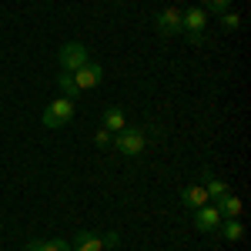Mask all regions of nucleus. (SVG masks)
Returning <instances> with one entry per match:
<instances>
[{
	"mask_svg": "<svg viewBox=\"0 0 251 251\" xmlns=\"http://www.w3.org/2000/svg\"><path fill=\"white\" fill-rule=\"evenodd\" d=\"M114 151L117 154H124V157H141L144 151H148V131L144 127H124V131H117L114 134Z\"/></svg>",
	"mask_w": 251,
	"mask_h": 251,
	"instance_id": "obj_1",
	"label": "nucleus"
},
{
	"mask_svg": "<svg viewBox=\"0 0 251 251\" xmlns=\"http://www.w3.org/2000/svg\"><path fill=\"white\" fill-rule=\"evenodd\" d=\"M204 7H188V10H181V34L188 37L191 47H201L204 44Z\"/></svg>",
	"mask_w": 251,
	"mask_h": 251,
	"instance_id": "obj_2",
	"label": "nucleus"
},
{
	"mask_svg": "<svg viewBox=\"0 0 251 251\" xmlns=\"http://www.w3.org/2000/svg\"><path fill=\"white\" fill-rule=\"evenodd\" d=\"M77 111V104L71 100V97H54L47 107H44V127H64V124H71V117Z\"/></svg>",
	"mask_w": 251,
	"mask_h": 251,
	"instance_id": "obj_3",
	"label": "nucleus"
},
{
	"mask_svg": "<svg viewBox=\"0 0 251 251\" xmlns=\"http://www.w3.org/2000/svg\"><path fill=\"white\" fill-rule=\"evenodd\" d=\"M57 60H60V71H67V74H74V71H77L80 64H87V47H84L80 40H67V44L60 47Z\"/></svg>",
	"mask_w": 251,
	"mask_h": 251,
	"instance_id": "obj_4",
	"label": "nucleus"
},
{
	"mask_svg": "<svg viewBox=\"0 0 251 251\" xmlns=\"http://www.w3.org/2000/svg\"><path fill=\"white\" fill-rule=\"evenodd\" d=\"M74 80H77L80 91H91V87H97L104 80V67L97 60H87V64H80L77 71H74Z\"/></svg>",
	"mask_w": 251,
	"mask_h": 251,
	"instance_id": "obj_5",
	"label": "nucleus"
},
{
	"mask_svg": "<svg viewBox=\"0 0 251 251\" xmlns=\"http://www.w3.org/2000/svg\"><path fill=\"white\" fill-rule=\"evenodd\" d=\"M154 27H157L161 37H174V34H181V10H177V7H164V10L154 17Z\"/></svg>",
	"mask_w": 251,
	"mask_h": 251,
	"instance_id": "obj_6",
	"label": "nucleus"
},
{
	"mask_svg": "<svg viewBox=\"0 0 251 251\" xmlns=\"http://www.w3.org/2000/svg\"><path fill=\"white\" fill-rule=\"evenodd\" d=\"M218 225H221V211L214 208V204H201V208H194V228L204 234L218 231Z\"/></svg>",
	"mask_w": 251,
	"mask_h": 251,
	"instance_id": "obj_7",
	"label": "nucleus"
},
{
	"mask_svg": "<svg viewBox=\"0 0 251 251\" xmlns=\"http://www.w3.org/2000/svg\"><path fill=\"white\" fill-rule=\"evenodd\" d=\"M71 251H104V238L97 231H77L71 238Z\"/></svg>",
	"mask_w": 251,
	"mask_h": 251,
	"instance_id": "obj_8",
	"label": "nucleus"
},
{
	"mask_svg": "<svg viewBox=\"0 0 251 251\" xmlns=\"http://www.w3.org/2000/svg\"><path fill=\"white\" fill-rule=\"evenodd\" d=\"M181 204H184V208H201V204H211V201H208V191H204V184H188V188H184V191H181Z\"/></svg>",
	"mask_w": 251,
	"mask_h": 251,
	"instance_id": "obj_9",
	"label": "nucleus"
},
{
	"mask_svg": "<svg viewBox=\"0 0 251 251\" xmlns=\"http://www.w3.org/2000/svg\"><path fill=\"white\" fill-rule=\"evenodd\" d=\"M27 251H71V241L67 238H34Z\"/></svg>",
	"mask_w": 251,
	"mask_h": 251,
	"instance_id": "obj_10",
	"label": "nucleus"
},
{
	"mask_svg": "<svg viewBox=\"0 0 251 251\" xmlns=\"http://www.w3.org/2000/svg\"><path fill=\"white\" fill-rule=\"evenodd\" d=\"M104 131H111V134H117V131H124L127 127V117H124V111L121 107H107L104 111V124H100Z\"/></svg>",
	"mask_w": 251,
	"mask_h": 251,
	"instance_id": "obj_11",
	"label": "nucleus"
},
{
	"mask_svg": "<svg viewBox=\"0 0 251 251\" xmlns=\"http://www.w3.org/2000/svg\"><path fill=\"white\" fill-rule=\"evenodd\" d=\"M214 208L221 211V218H241V198L228 191L221 201H214Z\"/></svg>",
	"mask_w": 251,
	"mask_h": 251,
	"instance_id": "obj_12",
	"label": "nucleus"
},
{
	"mask_svg": "<svg viewBox=\"0 0 251 251\" xmlns=\"http://www.w3.org/2000/svg\"><path fill=\"white\" fill-rule=\"evenodd\" d=\"M218 231H221V238H225V241H241V238H245V228H241V218H221Z\"/></svg>",
	"mask_w": 251,
	"mask_h": 251,
	"instance_id": "obj_13",
	"label": "nucleus"
},
{
	"mask_svg": "<svg viewBox=\"0 0 251 251\" xmlns=\"http://www.w3.org/2000/svg\"><path fill=\"white\" fill-rule=\"evenodd\" d=\"M204 191H208V201H221V198H225V194L231 191V188H228V184H225V181H221V177H214V174H208L204 171Z\"/></svg>",
	"mask_w": 251,
	"mask_h": 251,
	"instance_id": "obj_14",
	"label": "nucleus"
},
{
	"mask_svg": "<svg viewBox=\"0 0 251 251\" xmlns=\"http://www.w3.org/2000/svg\"><path fill=\"white\" fill-rule=\"evenodd\" d=\"M57 84H60V94L64 97H71V100H77V94H80V87H77V80H74V74H60L57 77Z\"/></svg>",
	"mask_w": 251,
	"mask_h": 251,
	"instance_id": "obj_15",
	"label": "nucleus"
},
{
	"mask_svg": "<svg viewBox=\"0 0 251 251\" xmlns=\"http://www.w3.org/2000/svg\"><path fill=\"white\" fill-rule=\"evenodd\" d=\"M218 17H221V27H225L228 34H231V30H241V17H238L234 10H225V14H218Z\"/></svg>",
	"mask_w": 251,
	"mask_h": 251,
	"instance_id": "obj_16",
	"label": "nucleus"
},
{
	"mask_svg": "<svg viewBox=\"0 0 251 251\" xmlns=\"http://www.w3.org/2000/svg\"><path fill=\"white\" fill-rule=\"evenodd\" d=\"M231 7V0H204V10H211V14H225Z\"/></svg>",
	"mask_w": 251,
	"mask_h": 251,
	"instance_id": "obj_17",
	"label": "nucleus"
},
{
	"mask_svg": "<svg viewBox=\"0 0 251 251\" xmlns=\"http://www.w3.org/2000/svg\"><path fill=\"white\" fill-rule=\"evenodd\" d=\"M111 141H114V134H111V131H104V127L94 134V144H97V148H111Z\"/></svg>",
	"mask_w": 251,
	"mask_h": 251,
	"instance_id": "obj_18",
	"label": "nucleus"
},
{
	"mask_svg": "<svg viewBox=\"0 0 251 251\" xmlns=\"http://www.w3.org/2000/svg\"><path fill=\"white\" fill-rule=\"evenodd\" d=\"M100 238H104V251L117 248V241H121V234H117V231H107V234H100Z\"/></svg>",
	"mask_w": 251,
	"mask_h": 251,
	"instance_id": "obj_19",
	"label": "nucleus"
},
{
	"mask_svg": "<svg viewBox=\"0 0 251 251\" xmlns=\"http://www.w3.org/2000/svg\"><path fill=\"white\" fill-rule=\"evenodd\" d=\"M111 251H117V248H111Z\"/></svg>",
	"mask_w": 251,
	"mask_h": 251,
	"instance_id": "obj_20",
	"label": "nucleus"
}]
</instances>
